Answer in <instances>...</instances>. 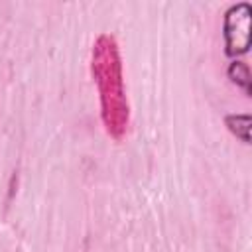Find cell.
Listing matches in <instances>:
<instances>
[{
    "label": "cell",
    "instance_id": "7a4b0ae2",
    "mask_svg": "<svg viewBox=\"0 0 252 252\" xmlns=\"http://www.w3.org/2000/svg\"><path fill=\"white\" fill-rule=\"evenodd\" d=\"M228 130L240 138L244 144H250V116L248 114H230L224 118Z\"/></svg>",
    "mask_w": 252,
    "mask_h": 252
},
{
    "label": "cell",
    "instance_id": "3957f363",
    "mask_svg": "<svg viewBox=\"0 0 252 252\" xmlns=\"http://www.w3.org/2000/svg\"><path fill=\"white\" fill-rule=\"evenodd\" d=\"M228 77H230L236 85H240L246 93H250V71H248V67H246L244 63H238V61L230 63V67H228Z\"/></svg>",
    "mask_w": 252,
    "mask_h": 252
},
{
    "label": "cell",
    "instance_id": "6da1fadb",
    "mask_svg": "<svg viewBox=\"0 0 252 252\" xmlns=\"http://www.w3.org/2000/svg\"><path fill=\"white\" fill-rule=\"evenodd\" d=\"M224 45L226 55L236 57L250 47V6L240 2L224 14Z\"/></svg>",
    "mask_w": 252,
    "mask_h": 252
}]
</instances>
